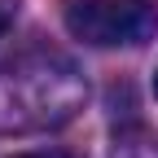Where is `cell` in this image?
Masks as SVG:
<instances>
[{"mask_svg":"<svg viewBox=\"0 0 158 158\" xmlns=\"http://www.w3.org/2000/svg\"><path fill=\"white\" fill-rule=\"evenodd\" d=\"M13 158H75L70 149H31V154H13Z\"/></svg>","mask_w":158,"mask_h":158,"instance_id":"obj_4","label":"cell"},{"mask_svg":"<svg viewBox=\"0 0 158 158\" xmlns=\"http://www.w3.org/2000/svg\"><path fill=\"white\" fill-rule=\"evenodd\" d=\"M66 31L92 48H136L158 35V5L149 0H70Z\"/></svg>","mask_w":158,"mask_h":158,"instance_id":"obj_2","label":"cell"},{"mask_svg":"<svg viewBox=\"0 0 158 158\" xmlns=\"http://www.w3.org/2000/svg\"><path fill=\"white\" fill-rule=\"evenodd\" d=\"M79 75L70 62L48 57V62H18L0 70V127L27 132V127H53L75 114Z\"/></svg>","mask_w":158,"mask_h":158,"instance_id":"obj_1","label":"cell"},{"mask_svg":"<svg viewBox=\"0 0 158 158\" xmlns=\"http://www.w3.org/2000/svg\"><path fill=\"white\" fill-rule=\"evenodd\" d=\"M154 97H158V70H154Z\"/></svg>","mask_w":158,"mask_h":158,"instance_id":"obj_6","label":"cell"},{"mask_svg":"<svg viewBox=\"0 0 158 158\" xmlns=\"http://www.w3.org/2000/svg\"><path fill=\"white\" fill-rule=\"evenodd\" d=\"M110 158H158V132H149L145 123H127L114 132V149Z\"/></svg>","mask_w":158,"mask_h":158,"instance_id":"obj_3","label":"cell"},{"mask_svg":"<svg viewBox=\"0 0 158 158\" xmlns=\"http://www.w3.org/2000/svg\"><path fill=\"white\" fill-rule=\"evenodd\" d=\"M9 22H13V0H0V35L9 31Z\"/></svg>","mask_w":158,"mask_h":158,"instance_id":"obj_5","label":"cell"}]
</instances>
